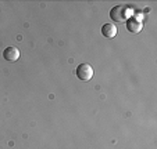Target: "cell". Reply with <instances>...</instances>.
Instances as JSON below:
<instances>
[{
    "label": "cell",
    "mask_w": 157,
    "mask_h": 149,
    "mask_svg": "<svg viewBox=\"0 0 157 149\" xmlns=\"http://www.w3.org/2000/svg\"><path fill=\"white\" fill-rule=\"evenodd\" d=\"M110 18L116 22H124L128 20V7L127 6H116L110 10Z\"/></svg>",
    "instance_id": "1"
},
{
    "label": "cell",
    "mask_w": 157,
    "mask_h": 149,
    "mask_svg": "<svg viewBox=\"0 0 157 149\" xmlns=\"http://www.w3.org/2000/svg\"><path fill=\"white\" fill-rule=\"evenodd\" d=\"M75 75L79 80L82 82H88L93 77V68L90 66L89 64H81L78 65L77 70H75Z\"/></svg>",
    "instance_id": "2"
},
{
    "label": "cell",
    "mask_w": 157,
    "mask_h": 149,
    "mask_svg": "<svg viewBox=\"0 0 157 149\" xmlns=\"http://www.w3.org/2000/svg\"><path fill=\"white\" fill-rule=\"evenodd\" d=\"M3 57L6 61L9 62H15L18 58H20V50L17 47H7L6 50L3 51Z\"/></svg>",
    "instance_id": "3"
},
{
    "label": "cell",
    "mask_w": 157,
    "mask_h": 149,
    "mask_svg": "<svg viewBox=\"0 0 157 149\" xmlns=\"http://www.w3.org/2000/svg\"><path fill=\"white\" fill-rule=\"evenodd\" d=\"M101 35H103L106 39L116 37V35H117L116 25H113V23H104L103 27H101Z\"/></svg>",
    "instance_id": "4"
},
{
    "label": "cell",
    "mask_w": 157,
    "mask_h": 149,
    "mask_svg": "<svg viewBox=\"0 0 157 149\" xmlns=\"http://www.w3.org/2000/svg\"><path fill=\"white\" fill-rule=\"evenodd\" d=\"M127 29L132 33H138L142 29V23L139 22V20H135V17H131L127 20Z\"/></svg>",
    "instance_id": "5"
}]
</instances>
